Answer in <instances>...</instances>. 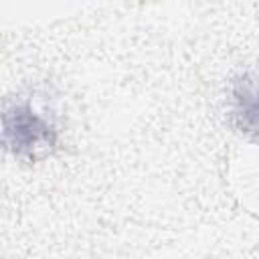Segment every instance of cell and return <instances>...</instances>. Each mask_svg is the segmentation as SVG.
Returning a JSON list of instances; mask_svg holds the SVG:
<instances>
[{"label": "cell", "mask_w": 259, "mask_h": 259, "mask_svg": "<svg viewBox=\"0 0 259 259\" xmlns=\"http://www.w3.org/2000/svg\"><path fill=\"white\" fill-rule=\"evenodd\" d=\"M4 138L16 150H30L49 142L51 127L28 107H14L4 113Z\"/></svg>", "instance_id": "cell-1"}]
</instances>
